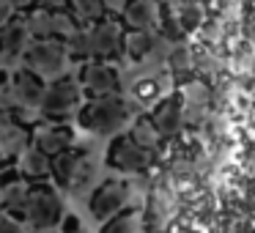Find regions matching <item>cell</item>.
I'll list each match as a JSON object with an SVG mask.
<instances>
[{
  "label": "cell",
  "instance_id": "obj_1",
  "mask_svg": "<svg viewBox=\"0 0 255 233\" xmlns=\"http://www.w3.org/2000/svg\"><path fill=\"white\" fill-rule=\"evenodd\" d=\"M77 126L99 137L121 134L134 118V102L121 94L102 96V99H85L77 110Z\"/></svg>",
  "mask_w": 255,
  "mask_h": 233
},
{
  "label": "cell",
  "instance_id": "obj_2",
  "mask_svg": "<svg viewBox=\"0 0 255 233\" xmlns=\"http://www.w3.org/2000/svg\"><path fill=\"white\" fill-rule=\"evenodd\" d=\"M52 181L61 192H69V195H83L91 192V184L96 178V162L91 156L88 148L83 145H72L69 151L52 156Z\"/></svg>",
  "mask_w": 255,
  "mask_h": 233
},
{
  "label": "cell",
  "instance_id": "obj_3",
  "mask_svg": "<svg viewBox=\"0 0 255 233\" xmlns=\"http://www.w3.org/2000/svg\"><path fill=\"white\" fill-rule=\"evenodd\" d=\"M63 214H66V203H63V192L58 187H52L50 181L30 184L28 200L22 209V220L28 225V231L44 233V231H58Z\"/></svg>",
  "mask_w": 255,
  "mask_h": 233
},
{
  "label": "cell",
  "instance_id": "obj_4",
  "mask_svg": "<svg viewBox=\"0 0 255 233\" xmlns=\"http://www.w3.org/2000/svg\"><path fill=\"white\" fill-rule=\"evenodd\" d=\"M19 66H25L28 72L39 74L44 83L63 77L69 69V55L61 39H30L28 47L22 50Z\"/></svg>",
  "mask_w": 255,
  "mask_h": 233
},
{
  "label": "cell",
  "instance_id": "obj_5",
  "mask_svg": "<svg viewBox=\"0 0 255 233\" xmlns=\"http://www.w3.org/2000/svg\"><path fill=\"white\" fill-rule=\"evenodd\" d=\"M80 105H83V88H80L77 77L63 74V77L47 83V91L39 105V118L41 121H69L77 116Z\"/></svg>",
  "mask_w": 255,
  "mask_h": 233
},
{
  "label": "cell",
  "instance_id": "obj_6",
  "mask_svg": "<svg viewBox=\"0 0 255 233\" xmlns=\"http://www.w3.org/2000/svg\"><path fill=\"white\" fill-rule=\"evenodd\" d=\"M77 83L83 88L85 99H102V96L121 94V72H118V66H113L110 61H102V58L83 61Z\"/></svg>",
  "mask_w": 255,
  "mask_h": 233
},
{
  "label": "cell",
  "instance_id": "obj_7",
  "mask_svg": "<svg viewBox=\"0 0 255 233\" xmlns=\"http://www.w3.org/2000/svg\"><path fill=\"white\" fill-rule=\"evenodd\" d=\"M129 200H132V187L124 178H105L99 187L91 189L88 195V214L94 222H105L113 214L129 209Z\"/></svg>",
  "mask_w": 255,
  "mask_h": 233
},
{
  "label": "cell",
  "instance_id": "obj_8",
  "mask_svg": "<svg viewBox=\"0 0 255 233\" xmlns=\"http://www.w3.org/2000/svg\"><path fill=\"white\" fill-rule=\"evenodd\" d=\"M105 165L116 173H143L151 167V151L140 148L127 132L113 134L105 151Z\"/></svg>",
  "mask_w": 255,
  "mask_h": 233
},
{
  "label": "cell",
  "instance_id": "obj_9",
  "mask_svg": "<svg viewBox=\"0 0 255 233\" xmlns=\"http://www.w3.org/2000/svg\"><path fill=\"white\" fill-rule=\"evenodd\" d=\"M30 145L39 148L44 156H58L77 145V132L69 121H36L30 126Z\"/></svg>",
  "mask_w": 255,
  "mask_h": 233
},
{
  "label": "cell",
  "instance_id": "obj_10",
  "mask_svg": "<svg viewBox=\"0 0 255 233\" xmlns=\"http://www.w3.org/2000/svg\"><path fill=\"white\" fill-rule=\"evenodd\" d=\"M30 184L19 176L17 167H0V214H8L14 220H22V209L28 200Z\"/></svg>",
  "mask_w": 255,
  "mask_h": 233
},
{
  "label": "cell",
  "instance_id": "obj_11",
  "mask_svg": "<svg viewBox=\"0 0 255 233\" xmlns=\"http://www.w3.org/2000/svg\"><path fill=\"white\" fill-rule=\"evenodd\" d=\"M30 36L25 28V19L14 14L8 22L0 25V66L3 69H17L22 50L28 47Z\"/></svg>",
  "mask_w": 255,
  "mask_h": 233
},
{
  "label": "cell",
  "instance_id": "obj_12",
  "mask_svg": "<svg viewBox=\"0 0 255 233\" xmlns=\"http://www.w3.org/2000/svg\"><path fill=\"white\" fill-rule=\"evenodd\" d=\"M91 33V58H102V61H110L121 52V41H124V28L116 19H99V22L88 25Z\"/></svg>",
  "mask_w": 255,
  "mask_h": 233
},
{
  "label": "cell",
  "instance_id": "obj_13",
  "mask_svg": "<svg viewBox=\"0 0 255 233\" xmlns=\"http://www.w3.org/2000/svg\"><path fill=\"white\" fill-rule=\"evenodd\" d=\"M11 85H14V105L17 110H39L41 96L47 91V83L39 74L28 72L25 66L11 69Z\"/></svg>",
  "mask_w": 255,
  "mask_h": 233
},
{
  "label": "cell",
  "instance_id": "obj_14",
  "mask_svg": "<svg viewBox=\"0 0 255 233\" xmlns=\"http://www.w3.org/2000/svg\"><path fill=\"white\" fill-rule=\"evenodd\" d=\"M151 121L159 129L162 140L165 137H176L184 126V107H181V96H165L151 107Z\"/></svg>",
  "mask_w": 255,
  "mask_h": 233
},
{
  "label": "cell",
  "instance_id": "obj_15",
  "mask_svg": "<svg viewBox=\"0 0 255 233\" xmlns=\"http://www.w3.org/2000/svg\"><path fill=\"white\" fill-rule=\"evenodd\" d=\"M30 145V126L22 121H11L0 126V165H14Z\"/></svg>",
  "mask_w": 255,
  "mask_h": 233
},
{
  "label": "cell",
  "instance_id": "obj_16",
  "mask_svg": "<svg viewBox=\"0 0 255 233\" xmlns=\"http://www.w3.org/2000/svg\"><path fill=\"white\" fill-rule=\"evenodd\" d=\"M124 22L129 25V30H156L162 28V14L156 0H129L127 11H124Z\"/></svg>",
  "mask_w": 255,
  "mask_h": 233
},
{
  "label": "cell",
  "instance_id": "obj_17",
  "mask_svg": "<svg viewBox=\"0 0 255 233\" xmlns=\"http://www.w3.org/2000/svg\"><path fill=\"white\" fill-rule=\"evenodd\" d=\"M17 170H19V176H22L28 184L50 181V176H52V159H50V156H44L39 148L28 145V148H25V154L17 159Z\"/></svg>",
  "mask_w": 255,
  "mask_h": 233
},
{
  "label": "cell",
  "instance_id": "obj_18",
  "mask_svg": "<svg viewBox=\"0 0 255 233\" xmlns=\"http://www.w3.org/2000/svg\"><path fill=\"white\" fill-rule=\"evenodd\" d=\"M184 123H200L206 107H209V88L203 83H187L181 88Z\"/></svg>",
  "mask_w": 255,
  "mask_h": 233
},
{
  "label": "cell",
  "instance_id": "obj_19",
  "mask_svg": "<svg viewBox=\"0 0 255 233\" xmlns=\"http://www.w3.org/2000/svg\"><path fill=\"white\" fill-rule=\"evenodd\" d=\"M154 36L156 33H151V30H129V33H124V41H121L124 55L132 63H145L151 55V47H154Z\"/></svg>",
  "mask_w": 255,
  "mask_h": 233
},
{
  "label": "cell",
  "instance_id": "obj_20",
  "mask_svg": "<svg viewBox=\"0 0 255 233\" xmlns=\"http://www.w3.org/2000/svg\"><path fill=\"white\" fill-rule=\"evenodd\" d=\"M127 134L140 145V148H145V151H156V148H159V143H162V134H159V129L154 126L151 116H134L132 121H129Z\"/></svg>",
  "mask_w": 255,
  "mask_h": 233
},
{
  "label": "cell",
  "instance_id": "obj_21",
  "mask_svg": "<svg viewBox=\"0 0 255 233\" xmlns=\"http://www.w3.org/2000/svg\"><path fill=\"white\" fill-rule=\"evenodd\" d=\"M25 28L30 39H55V17L47 8H30L25 14Z\"/></svg>",
  "mask_w": 255,
  "mask_h": 233
},
{
  "label": "cell",
  "instance_id": "obj_22",
  "mask_svg": "<svg viewBox=\"0 0 255 233\" xmlns=\"http://www.w3.org/2000/svg\"><path fill=\"white\" fill-rule=\"evenodd\" d=\"M63 47H66V55L69 61H88L91 58V33H88V25H77L72 33L63 39Z\"/></svg>",
  "mask_w": 255,
  "mask_h": 233
},
{
  "label": "cell",
  "instance_id": "obj_23",
  "mask_svg": "<svg viewBox=\"0 0 255 233\" xmlns=\"http://www.w3.org/2000/svg\"><path fill=\"white\" fill-rule=\"evenodd\" d=\"M69 11L74 14L80 25H94L107 17V8L102 0H69Z\"/></svg>",
  "mask_w": 255,
  "mask_h": 233
},
{
  "label": "cell",
  "instance_id": "obj_24",
  "mask_svg": "<svg viewBox=\"0 0 255 233\" xmlns=\"http://www.w3.org/2000/svg\"><path fill=\"white\" fill-rule=\"evenodd\" d=\"M99 233H137V214L134 209H124L110 220L99 222Z\"/></svg>",
  "mask_w": 255,
  "mask_h": 233
},
{
  "label": "cell",
  "instance_id": "obj_25",
  "mask_svg": "<svg viewBox=\"0 0 255 233\" xmlns=\"http://www.w3.org/2000/svg\"><path fill=\"white\" fill-rule=\"evenodd\" d=\"M159 91H162V83H159V80H156V77H145V80H140V83L134 85L132 99H137V102H143V105H151V107H154Z\"/></svg>",
  "mask_w": 255,
  "mask_h": 233
},
{
  "label": "cell",
  "instance_id": "obj_26",
  "mask_svg": "<svg viewBox=\"0 0 255 233\" xmlns=\"http://www.w3.org/2000/svg\"><path fill=\"white\" fill-rule=\"evenodd\" d=\"M0 110H17V105H14L11 69H3V66H0Z\"/></svg>",
  "mask_w": 255,
  "mask_h": 233
},
{
  "label": "cell",
  "instance_id": "obj_27",
  "mask_svg": "<svg viewBox=\"0 0 255 233\" xmlns=\"http://www.w3.org/2000/svg\"><path fill=\"white\" fill-rule=\"evenodd\" d=\"M167 63L173 66V72H187L189 66H192V61H189V50L184 44H173V52H170V58H167Z\"/></svg>",
  "mask_w": 255,
  "mask_h": 233
},
{
  "label": "cell",
  "instance_id": "obj_28",
  "mask_svg": "<svg viewBox=\"0 0 255 233\" xmlns=\"http://www.w3.org/2000/svg\"><path fill=\"white\" fill-rule=\"evenodd\" d=\"M80 231H83V220L77 214H72V211H66L61 225H58V233H80Z\"/></svg>",
  "mask_w": 255,
  "mask_h": 233
},
{
  "label": "cell",
  "instance_id": "obj_29",
  "mask_svg": "<svg viewBox=\"0 0 255 233\" xmlns=\"http://www.w3.org/2000/svg\"><path fill=\"white\" fill-rule=\"evenodd\" d=\"M0 233H28V225L8 214H0Z\"/></svg>",
  "mask_w": 255,
  "mask_h": 233
},
{
  "label": "cell",
  "instance_id": "obj_30",
  "mask_svg": "<svg viewBox=\"0 0 255 233\" xmlns=\"http://www.w3.org/2000/svg\"><path fill=\"white\" fill-rule=\"evenodd\" d=\"M102 3H105L110 17H124V11H127V6H129V0H102Z\"/></svg>",
  "mask_w": 255,
  "mask_h": 233
},
{
  "label": "cell",
  "instance_id": "obj_31",
  "mask_svg": "<svg viewBox=\"0 0 255 233\" xmlns=\"http://www.w3.org/2000/svg\"><path fill=\"white\" fill-rule=\"evenodd\" d=\"M39 8H47V11H66L69 8V0H36Z\"/></svg>",
  "mask_w": 255,
  "mask_h": 233
},
{
  "label": "cell",
  "instance_id": "obj_32",
  "mask_svg": "<svg viewBox=\"0 0 255 233\" xmlns=\"http://www.w3.org/2000/svg\"><path fill=\"white\" fill-rule=\"evenodd\" d=\"M6 3L11 6V11H30L36 0H6Z\"/></svg>",
  "mask_w": 255,
  "mask_h": 233
},
{
  "label": "cell",
  "instance_id": "obj_33",
  "mask_svg": "<svg viewBox=\"0 0 255 233\" xmlns=\"http://www.w3.org/2000/svg\"><path fill=\"white\" fill-rule=\"evenodd\" d=\"M14 17V11H11V6H8L6 0H0V25L3 22H8V19Z\"/></svg>",
  "mask_w": 255,
  "mask_h": 233
},
{
  "label": "cell",
  "instance_id": "obj_34",
  "mask_svg": "<svg viewBox=\"0 0 255 233\" xmlns=\"http://www.w3.org/2000/svg\"><path fill=\"white\" fill-rule=\"evenodd\" d=\"M156 3H176V0H156Z\"/></svg>",
  "mask_w": 255,
  "mask_h": 233
},
{
  "label": "cell",
  "instance_id": "obj_35",
  "mask_svg": "<svg viewBox=\"0 0 255 233\" xmlns=\"http://www.w3.org/2000/svg\"><path fill=\"white\" fill-rule=\"evenodd\" d=\"M44 233H55V231H44Z\"/></svg>",
  "mask_w": 255,
  "mask_h": 233
},
{
  "label": "cell",
  "instance_id": "obj_36",
  "mask_svg": "<svg viewBox=\"0 0 255 233\" xmlns=\"http://www.w3.org/2000/svg\"><path fill=\"white\" fill-rule=\"evenodd\" d=\"M80 233H85V231H80Z\"/></svg>",
  "mask_w": 255,
  "mask_h": 233
},
{
  "label": "cell",
  "instance_id": "obj_37",
  "mask_svg": "<svg viewBox=\"0 0 255 233\" xmlns=\"http://www.w3.org/2000/svg\"><path fill=\"white\" fill-rule=\"evenodd\" d=\"M0 167H3V165H0Z\"/></svg>",
  "mask_w": 255,
  "mask_h": 233
}]
</instances>
